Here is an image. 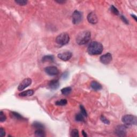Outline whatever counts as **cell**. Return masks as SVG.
Returning a JSON list of instances; mask_svg holds the SVG:
<instances>
[{"instance_id": "6da1fadb", "label": "cell", "mask_w": 137, "mask_h": 137, "mask_svg": "<svg viewBox=\"0 0 137 137\" xmlns=\"http://www.w3.org/2000/svg\"><path fill=\"white\" fill-rule=\"evenodd\" d=\"M104 47L101 43L97 41L91 42L88 45L87 52L90 55H98L102 53Z\"/></svg>"}, {"instance_id": "7a4b0ae2", "label": "cell", "mask_w": 137, "mask_h": 137, "mask_svg": "<svg viewBox=\"0 0 137 137\" xmlns=\"http://www.w3.org/2000/svg\"><path fill=\"white\" fill-rule=\"evenodd\" d=\"M91 37V34L90 31H85L79 33L78 34L76 42L79 45H85L90 41Z\"/></svg>"}, {"instance_id": "3957f363", "label": "cell", "mask_w": 137, "mask_h": 137, "mask_svg": "<svg viewBox=\"0 0 137 137\" xmlns=\"http://www.w3.org/2000/svg\"><path fill=\"white\" fill-rule=\"evenodd\" d=\"M70 41V37L66 33H62L59 34L56 38V43L60 46L67 45Z\"/></svg>"}, {"instance_id": "277c9868", "label": "cell", "mask_w": 137, "mask_h": 137, "mask_svg": "<svg viewBox=\"0 0 137 137\" xmlns=\"http://www.w3.org/2000/svg\"><path fill=\"white\" fill-rule=\"evenodd\" d=\"M123 123L126 125H137V119L136 116L132 115H125L123 116L122 118Z\"/></svg>"}, {"instance_id": "5b68a950", "label": "cell", "mask_w": 137, "mask_h": 137, "mask_svg": "<svg viewBox=\"0 0 137 137\" xmlns=\"http://www.w3.org/2000/svg\"><path fill=\"white\" fill-rule=\"evenodd\" d=\"M127 133L126 128L124 125H118L115 128V134L118 137H125Z\"/></svg>"}, {"instance_id": "8992f818", "label": "cell", "mask_w": 137, "mask_h": 137, "mask_svg": "<svg viewBox=\"0 0 137 137\" xmlns=\"http://www.w3.org/2000/svg\"><path fill=\"white\" fill-rule=\"evenodd\" d=\"M82 19V14L80 12L75 10L72 14V23L74 24H78Z\"/></svg>"}, {"instance_id": "52a82bcc", "label": "cell", "mask_w": 137, "mask_h": 137, "mask_svg": "<svg viewBox=\"0 0 137 137\" xmlns=\"http://www.w3.org/2000/svg\"><path fill=\"white\" fill-rule=\"evenodd\" d=\"M32 84V79L27 78L24 79L21 82L20 84L19 85L18 87V90L21 91V90H24L25 88L28 87Z\"/></svg>"}, {"instance_id": "ba28073f", "label": "cell", "mask_w": 137, "mask_h": 137, "mask_svg": "<svg viewBox=\"0 0 137 137\" xmlns=\"http://www.w3.org/2000/svg\"><path fill=\"white\" fill-rule=\"evenodd\" d=\"M45 72L49 76H56L58 74L59 70L57 67L55 66H50L46 67L45 69Z\"/></svg>"}, {"instance_id": "9c48e42d", "label": "cell", "mask_w": 137, "mask_h": 137, "mask_svg": "<svg viewBox=\"0 0 137 137\" xmlns=\"http://www.w3.org/2000/svg\"><path fill=\"white\" fill-rule=\"evenodd\" d=\"M112 55L110 53H107L104 55H103L100 58V62L104 64H108L112 61Z\"/></svg>"}, {"instance_id": "30bf717a", "label": "cell", "mask_w": 137, "mask_h": 137, "mask_svg": "<svg viewBox=\"0 0 137 137\" xmlns=\"http://www.w3.org/2000/svg\"><path fill=\"white\" fill-rule=\"evenodd\" d=\"M72 54L70 52H66L58 54V57L63 61H67L72 57Z\"/></svg>"}, {"instance_id": "8fae6325", "label": "cell", "mask_w": 137, "mask_h": 137, "mask_svg": "<svg viewBox=\"0 0 137 137\" xmlns=\"http://www.w3.org/2000/svg\"><path fill=\"white\" fill-rule=\"evenodd\" d=\"M87 20L88 22L92 24H95L98 23V17L96 14L94 12H90L87 16Z\"/></svg>"}, {"instance_id": "7c38bea8", "label": "cell", "mask_w": 137, "mask_h": 137, "mask_svg": "<svg viewBox=\"0 0 137 137\" xmlns=\"http://www.w3.org/2000/svg\"><path fill=\"white\" fill-rule=\"evenodd\" d=\"M60 86V83H59L58 80L54 79L50 81L49 83V87L52 90H56Z\"/></svg>"}, {"instance_id": "4fadbf2b", "label": "cell", "mask_w": 137, "mask_h": 137, "mask_svg": "<svg viewBox=\"0 0 137 137\" xmlns=\"http://www.w3.org/2000/svg\"><path fill=\"white\" fill-rule=\"evenodd\" d=\"M90 87L95 90H100L102 88V85L96 81H93L90 84Z\"/></svg>"}, {"instance_id": "5bb4252c", "label": "cell", "mask_w": 137, "mask_h": 137, "mask_svg": "<svg viewBox=\"0 0 137 137\" xmlns=\"http://www.w3.org/2000/svg\"><path fill=\"white\" fill-rule=\"evenodd\" d=\"M34 94V91L32 90H28L26 91L23 92L19 94L20 96H29L33 95Z\"/></svg>"}, {"instance_id": "9a60e30c", "label": "cell", "mask_w": 137, "mask_h": 137, "mask_svg": "<svg viewBox=\"0 0 137 137\" xmlns=\"http://www.w3.org/2000/svg\"><path fill=\"white\" fill-rule=\"evenodd\" d=\"M54 60V57L52 55H46L45 56H43L42 59V61H43V62H53Z\"/></svg>"}, {"instance_id": "2e32d148", "label": "cell", "mask_w": 137, "mask_h": 137, "mask_svg": "<svg viewBox=\"0 0 137 137\" xmlns=\"http://www.w3.org/2000/svg\"><path fill=\"white\" fill-rule=\"evenodd\" d=\"M35 136L37 137H44L45 136V133L43 129H37L35 131Z\"/></svg>"}, {"instance_id": "e0dca14e", "label": "cell", "mask_w": 137, "mask_h": 137, "mask_svg": "<svg viewBox=\"0 0 137 137\" xmlns=\"http://www.w3.org/2000/svg\"><path fill=\"white\" fill-rule=\"evenodd\" d=\"M11 116L12 118H14L16 119H18V120H21L24 119V118L23 117V116L19 113L16 112H14V111H12V112H11Z\"/></svg>"}, {"instance_id": "ac0fdd59", "label": "cell", "mask_w": 137, "mask_h": 137, "mask_svg": "<svg viewBox=\"0 0 137 137\" xmlns=\"http://www.w3.org/2000/svg\"><path fill=\"white\" fill-rule=\"evenodd\" d=\"M71 90H72V88H71L70 87H66L63 88L62 90H61V93H62L63 95H69L70 93Z\"/></svg>"}, {"instance_id": "d6986e66", "label": "cell", "mask_w": 137, "mask_h": 137, "mask_svg": "<svg viewBox=\"0 0 137 137\" xmlns=\"http://www.w3.org/2000/svg\"><path fill=\"white\" fill-rule=\"evenodd\" d=\"M33 126L35 129H43L44 125L43 124L38 122H35L33 124Z\"/></svg>"}, {"instance_id": "ffe728a7", "label": "cell", "mask_w": 137, "mask_h": 137, "mask_svg": "<svg viewBox=\"0 0 137 137\" xmlns=\"http://www.w3.org/2000/svg\"><path fill=\"white\" fill-rule=\"evenodd\" d=\"M67 102L66 100H65V99H62V100H61L56 101L55 104L56 105H57V106H65V105H66L67 104Z\"/></svg>"}, {"instance_id": "44dd1931", "label": "cell", "mask_w": 137, "mask_h": 137, "mask_svg": "<svg viewBox=\"0 0 137 137\" xmlns=\"http://www.w3.org/2000/svg\"><path fill=\"white\" fill-rule=\"evenodd\" d=\"M75 119L78 122H82L84 121V116L81 113H78V114H77L76 116Z\"/></svg>"}, {"instance_id": "7402d4cb", "label": "cell", "mask_w": 137, "mask_h": 137, "mask_svg": "<svg viewBox=\"0 0 137 137\" xmlns=\"http://www.w3.org/2000/svg\"><path fill=\"white\" fill-rule=\"evenodd\" d=\"M71 136L72 137H78L79 136L78 130L77 129H73L71 133Z\"/></svg>"}, {"instance_id": "603a6c76", "label": "cell", "mask_w": 137, "mask_h": 137, "mask_svg": "<svg viewBox=\"0 0 137 137\" xmlns=\"http://www.w3.org/2000/svg\"><path fill=\"white\" fill-rule=\"evenodd\" d=\"M111 11L112 13H113L115 15H118L119 14V11L118 10H117V9L116 7H115L113 5H111V8H110Z\"/></svg>"}, {"instance_id": "cb8c5ba5", "label": "cell", "mask_w": 137, "mask_h": 137, "mask_svg": "<svg viewBox=\"0 0 137 137\" xmlns=\"http://www.w3.org/2000/svg\"><path fill=\"white\" fill-rule=\"evenodd\" d=\"M15 2L19 5H25L27 3V1L26 0H17V1H15Z\"/></svg>"}, {"instance_id": "d4e9b609", "label": "cell", "mask_w": 137, "mask_h": 137, "mask_svg": "<svg viewBox=\"0 0 137 137\" xmlns=\"http://www.w3.org/2000/svg\"><path fill=\"white\" fill-rule=\"evenodd\" d=\"M100 119H101V121L104 124H108V125L110 124V122H109V120L107 119L106 117H104V115L101 116L100 117Z\"/></svg>"}, {"instance_id": "484cf974", "label": "cell", "mask_w": 137, "mask_h": 137, "mask_svg": "<svg viewBox=\"0 0 137 137\" xmlns=\"http://www.w3.org/2000/svg\"><path fill=\"white\" fill-rule=\"evenodd\" d=\"M80 108L81 113L84 116L87 117V112H86V109H85V108H84V106H82V105H80Z\"/></svg>"}, {"instance_id": "4316f807", "label": "cell", "mask_w": 137, "mask_h": 137, "mask_svg": "<svg viewBox=\"0 0 137 137\" xmlns=\"http://www.w3.org/2000/svg\"><path fill=\"white\" fill-rule=\"evenodd\" d=\"M6 119H7V117L5 115V113H3V111H1L0 113V121L1 122H5Z\"/></svg>"}, {"instance_id": "83f0119b", "label": "cell", "mask_w": 137, "mask_h": 137, "mask_svg": "<svg viewBox=\"0 0 137 137\" xmlns=\"http://www.w3.org/2000/svg\"><path fill=\"white\" fill-rule=\"evenodd\" d=\"M5 129H4L3 128H0V136L2 137L5 136Z\"/></svg>"}, {"instance_id": "f1b7e54d", "label": "cell", "mask_w": 137, "mask_h": 137, "mask_svg": "<svg viewBox=\"0 0 137 137\" xmlns=\"http://www.w3.org/2000/svg\"><path fill=\"white\" fill-rule=\"evenodd\" d=\"M121 19L123 20V22L124 23H125L126 24H128V20L127 19H126L125 17H124V16H121Z\"/></svg>"}, {"instance_id": "f546056e", "label": "cell", "mask_w": 137, "mask_h": 137, "mask_svg": "<svg viewBox=\"0 0 137 137\" xmlns=\"http://www.w3.org/2000/svg\"><path fill=\"white\" fill-rule=\"evenodd\" d=\"M57 3H60V4H63L65 2H66V1H64V0H57V1H55Z\"/></svg>"}, {"instance_id": "4dcf8cb0", "label": "cell", "mask_w": 137, "mask_h": 137, "mask_svg": "<svg viewBox=\"0 0 137 137\" xmlns=\"http://www.w3.org/2000/svg\"><path fill=\"white\" fill-rule=\"evenodd\" d=\"M67 76H68V73L67 72H65L63 73L62 77H63V78H67Z\"/></svg>"}, {"instance_id": "1f68e13d", "label": "cell", "mask_w": 137, "mask_h": 137, "mask_svg": "<svg viewBox=\"0 0 137 137\" xmlns=\"http://www.w3.org/2000/svg\"><path fill=\"white\" fill-rule=\"evenodd\" d=\"M82 134H83V136H84V137H87V135L86 134V132H85V131H84V130H83V131H82Z\"/></svg>"}, {"instance_id": "d6a6232c", "label": "cell", "mask_w": 137, "mask_h": 137, "mask_svg": "<svg viewBox=\"0 0 137 137\" xmlns=\"http://www.w3.org/2000/svg\"><path fill=\"white\" fill-rule=\"evenodd\" d=\"M131 16L134 19H135V20L136 21H137V16H136V15H134V14H131Z\"/></svg>"}]
</instances>
